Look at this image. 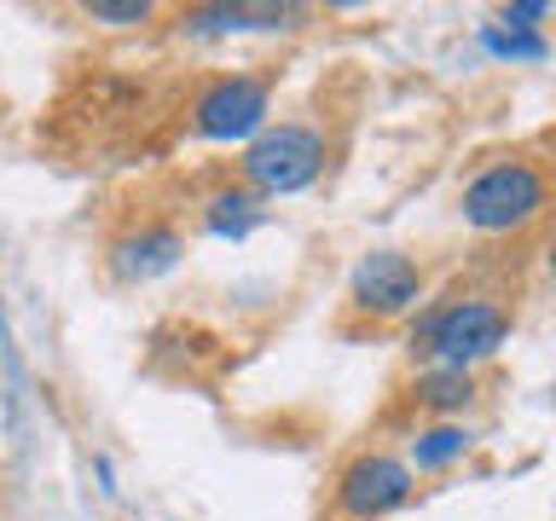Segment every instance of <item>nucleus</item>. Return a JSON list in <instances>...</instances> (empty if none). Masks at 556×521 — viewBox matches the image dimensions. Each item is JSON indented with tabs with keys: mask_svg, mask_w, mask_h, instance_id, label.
Instances as JSON below:
<instances>
[{
	"mask_svg": "<svg viewBox=\"0 0 556 521\" xmlns=\"http://www.w3.org/2000/svg\"><path fill=\"white\" fill-rule=\"evenodd\" d=\"M516 330V302L498 290H452L441 302L412 313L406 354L417 365H452V371H481L504 354Z\"/></svg>",
	"mask_w": 556,
	"mask_h": 521,
	"instance_id": "f257e3e1",
	"label": "nucleus"
},
{
	"mask_svg": "<svg viewBox=\"0 0 556 521\" xmlns=\"http://www.w3.org/2000/svg\"><path fill=\"white\" fill-rule=\"evenodd\" d=\"M551 208V163L539 151H493L458 186V220L481 238H521Z\"/></svg>",
	"mask_w": 556,
	"mask_h": 521,
	"instance_id": "f03ea898",
	"label": "nucleus"
},
{
	"mask_svg": "<svg viewBox=\"0 0 556 521\" xmlns=\"http://www.w3.org/2000/svg\"><path fill=\"white\" fill-rule=\"evenodd\" d=\"M330 168V134L313 116H290V122H267L250 145L238 151V186L255 191L261 203L278 198H302L325 180Z\"/></svg>",
	"mask_w": 556,
	"mask_h": 521,
	"instance_id": "7ed1b4c3",
	"label": "nucleus"
},
{
	"mask_svg": "<svg viewBox=\"0 0 556 521\" xmlns=\"http://www.w3.org/2000/svg\"><path fill=\"white\" fill-rule=\"evenodd\" d=\"M273 93H278V69L273 64H243L208 76L186 104V128L203 145H250V139L273 122Z\"/></svg>",
	"mask_w": 556,
	"mask_h": 521,
	"instance_id": "20e7f679",
	"label": "nucleus"
},
{
	"mask_svg": "<svg viewBox=\"0 0 556 521\" xmlns=\"http://www.w3.org/2000/svg\"><path fill=\"white\" fill-rule=\"evenodd\" d=\"M424 302H429V267L412 250L377 243V250H365L354 260V272H348V313H359V319H371V325H400Z\"/></svg>",
	"mask_w": 556,
	"mask_h": 521,
	"instance_id": "39448f33",
	"label": "nucleus"
},
{
	"mask_svg": "<svg viewBox=\"0 0 556 521\" xmlns=\"http://www.w3.org/2000/svg\"><path fill=\"white\" fill-rule=\"evenodd\" d=\"M417 498V475L389 446H365L330 475V521H382Z\"/></svg>",
	"mask_w": 556,
	"mask_h": 521,
	"instance_id": "423d86ee",
	"label": "nucleus"
},
{
	"mask_svg": "<svg viewBox=\"0 0 556 521\" xmlns=\"http://www.w3.org/2000/svg\"><path fill=\"white\" fill-rule=\"evenodd\" d=\"M186 260V226L168 215H139L104 243V272L116 284H156Z\"/></svg>",
	"mask_w": 556,
	"mask_h": 521,
	"instance_id": "0eeeda50",
	"label": "nucleus"
},
{
	"mask_svg": "<svg viewBox=\"0 0 556 521\" xmlns=\"http://www.w3.org/2000/svg\"><path fill=\"white\" fill-rule=\"evenodd\" d=\"M302 24H307V7H243V0H208V7L174 12V29L186 41H232V35H273Z\"/></svg>",
	"mask_w": 556,
	"mask_h": 521,
	"instance_id": "6e6552de",
	"label": "nucleus"
},
{
	"mask_svg": "<svg viewBox=\"0 0 556 521\" xmlns=\"http://www.w3.org/2000/svg\"><path fill=\"white\" fill-rule=\"evenodd\" d=\"M481 371H452V365H417V377L406 382V406L424 411V423H441V417H464L481 406Z\"/></svg>",
	"mask_w": 556,
	"mask_h": 521,
	"instance_id": "1a4fd4ad",
	"label": "nucleus"
},
{
	"mask_svg": "<svg viewBox=\"0 0 556 521\" xmlns=\"http://www.w3.org/2000/svg\"><path fill=\"white\" fill-rule=\"evenodd\" d=\"M476 441H481V434L469 423L441 417V423H417L406 434V452H400V458H406L412 475H446V469H458L469 452H476Z\"/></svg>",
	"mask_w": 556,
	"mask_h": 521,
	"instance_id": "9d476101",
	"label": "nucleus"
},
{
	"mask_svg": "<svg viewBox=\"0 0 556 521\" xmlns=\"http://www.w3.org/2000/svg\"><path fill=\"white\" fill-rule=\"evenodd\" d=\"M198 226L220 243H243V238H255L261 226H267V203H261L255 191H243L238 180H220L198 203Z\"/></svg>",
	"mask_w": 556,
	"mask_h": 521,
	"instance_id": "9b49d317",
	"label": "nucleus"
},
{
	"mask_svg": "<svg viewBox=\"0 0 556 521\" xmlns=\"http://www.w3.org/2000/svg\"><path fill=\"white\" fill-rule=\"evenodd\" d=\"M476 47H481L493 64H545V59H551L545 29H510V24H498V17L476 24Z\"/></svg>",
	"mask_w": 556,
	"mask_h": 521,
	"instance_id": "f8f14e48",
	"label": "nucleus"
},
{
	"mask_svg": "<svg viewBox=\"0 0 556 521\" xmlns=\"http://www.w3.org/2000/svg\"><path fill=\"white\" fill-rule=\"evenodd\" d=\"M81 17H87V24H99V29H146L156 17V7H151V0H87Z\"/></svg>",
	"mask_w": 556,
	"mask_h": 521,
	"instance_id": "ddd939ff",
	"label": "nucleus"
},
{
	"mask_svg": "<svg viewBox=\"0 0 556 521\" xmlns=\"http://www.w3.org/2000/svg\"><path fill=\"white\" fill-rule=\"evenodd\" d=\"M493 17H498V24H510V29H545L551 7H545V0H510V7H498Z\"/></svg>",
	"mask_w": 556,
	"mask_h": 521,
	"instance_id": "4468645a",
	"label": "nucleus"
},
{
	"mask_svg": "<svg viewBox=\"0 0 556 521\" xmlns=\"http://www.w3.org/2000/svg\"><path fill=\"white\" fill-rule=\"evenodd\" d=\"M93 481H99V498H116L122 486H116V463L104 458V452H93Z\"/></svg>",
	"mask_w": 556,
	"mask_h": 521,
	"instance_id": "2eb2a0df",
	"label": "nucleus"
}]
</instances>
